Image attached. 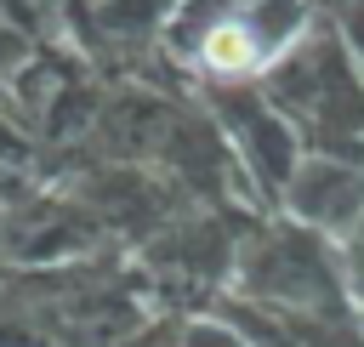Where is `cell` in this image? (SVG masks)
I'll list each match as a JSON object with an SVG mask.
<instances>
[{
  "label": "cell",
  "instance_id": "6da1fadb",
  "mask_svg": "<svg viewBox=\"0 0 364 347\" xmlns=\"http://www.w3.org/2000/svg\"><path fill=\"white\" fill-rule=\"evenodd\" d=\"M199 63H205L210 74H250V68H262V40L250 34V23H239V17H222V23L205 34V46H199Z\"/></svg>",
  "mask_w": 364,
  "mask_h": 347
}]
</instances>
